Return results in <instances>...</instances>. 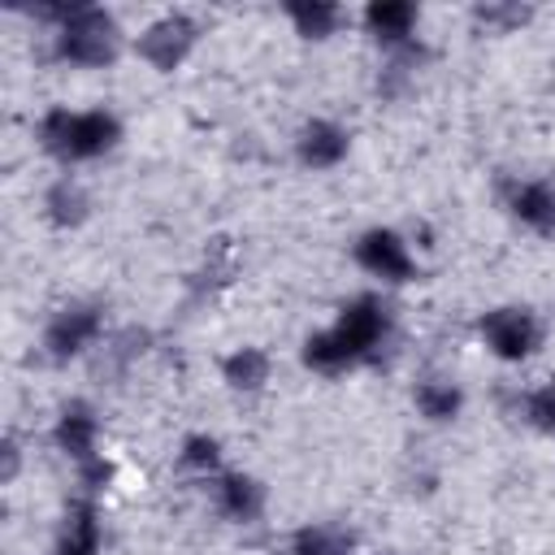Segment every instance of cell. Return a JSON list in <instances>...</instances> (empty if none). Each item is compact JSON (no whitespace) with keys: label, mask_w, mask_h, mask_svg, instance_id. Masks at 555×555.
Instances as JSON below:
<instances>
[{"label":"cell","mask_w":555,"mask_h":555,"mask_svg":"<svg viewBox=\"0 0 555 555\" xmlns=\"http://www.w3.org/2000/svg\"><path fill=\"white\" fill-rule=\"evenodd\" d=\"M117 121L104 113H52L43 121V143L61 156H100L113 147Z\"/></svg>","instance_id":"obj_1"},{"label":"cell","mask_w":555,"mask_h":555,"mask_svg":"<svg viewBox=\"0 0 555 555\" xmlns=\"http://www.w3.org/2000/svg\"><path fill=\"white\" fill-rule=\"evenodd\" d=\"M61 52L69 61H82V65H100L117 52V26L113 17H104L100 9H78L69 13L65 22V35H61Z\"/></svg>","instance_id":"obj_2"},{"label":"cell","mask_w":555,"mask_h":555,"mask_svg":"<svg viewBox=\"0 0 555 555\" xmlns=\"http://www.w3.org/2000/svg\"><path fill=\"white\" fill-rule=\"evenodd\" d=\"M481 334L486 343L503 356V360H520L538 347V321L525 312V308H499L481 321Z\"/></svg>","instance_id":"obj_3"},{"label":"cell","mask_w":555,"mask_h":555,"mask_svg":"<svg viewBox=\"0 0 555 555\" xmlns=\"http://www.w3.org/2000/svg\"><path fill=\"white\" fill-rule=\"evenodd\" d=\"M382 330H386L382 308H377L373 299H356L351 308H343V317H338V325H334V338H338L351 356H364V351L382 338Z\"/></svg>","instance_id":"obj_4"},{"label":"cell","mask_w":555,"mask_h":555,"mask_svg":"<svg viewBox=\"0 0 555 555\" xmlns=\"http://www.w3.org/2000/svg\"><path fill=\"white\" fill-rule=\"evenodd\" d=\"M191 39H195V26H191L186 17H165V22H156V26L139 39V52H143L152 65L173 69V65L182 61V52L191 48Z\"/></svg>","instance_id":"obj_5"},{"label":"cell","mask_w":555,"mask_h":555,"mask_svg":"<svg viewBox=\"0 0 555 555\" xmlns=\"http://www.w3.org/2000/svg\"><path fill=\"white\" fill-rule=\"evenodd\" d=\"M360 264L373 269L377 278H390V282H403L412 278V260H408V247L390 234V230H373L360 238Z\"/></svg>","instance_id":"obj_6"},{"label":"cell","mask_w":555,"mask_h":555,"mask_svg":"<svg viewBox=\"0 0 555 555\" xmlns=\"http://www.w3.org/2000/svg\"><path fill=\"white\" fill-rule=\"evenodd\" d=\"M95 330H100V317L91 308H65V312H56V321L48 330V347H52V356H74L87 347V338Z\"/></svg>","instance_id":"obj_7"},{"label":"cell","mask_w":555,"mask_h":555,"mask_svg":"<svg viewBox=\"0 0 555 555\" xmlns=\"http://www.w3.org/2000/svg\"><path fill=\"white\" fill-rule=\"evenodd\" d=\"M512 212L533 230H555V186L551 182H525L512 195Z\"/></svg>","instance_id":"obj_8"},{"label":"cell","mask_w":555,"mask_h":555,"mask_svg":"<svg viewBox=\"0 0 555 555\" xmlns=\"http://www.w3.org/2000/svg\"><path fill=\"white\" fill-rule=\"evenodd\" d=\"M343 152H347V134L338 126H330V121H312L304 130V139H299V156L308 165H334Z\"/></svg>","instance_id":"obj_9"},{"label":"cell","mask_w":555,"mask_h":555,"mask_svg":"<svg viewBox=\"0 0 555 555\" xmlns=\"http://www.w3.org/2000/svg\"><path fill=\"white\" fill-rule=\"evenodd\" d=\"M91 434H95V421L87 416V408H65V421H61V447L78 460L91 455Z\"/></svg>","instance_id":"obj_10"},{"label":"cell","mask_w":555,"mask_h":555,"mask_svg":"<svg viewBox=\"0 0 555 555\" xmlns=\"http://www.w3.org/2000/svg\"><path fill=\"white\" fill-rule=\"evenodd\" d=\"M412 4H373L369 9V30L377 39H403L408 26H412Z\"/></svg>","instance_id":"obj_11"},{"label":"cell","mask_w":555,"mask_h":555,"mask_svg":"<svg viewBox=\"0 0 555 555\" xmlns=\"http://www.w3.org/2000/svg\"><path fill=\"white\" fill-rule=\"evenodd\" d=\"M416 403H421V412H425L429 421H447V416H455V408H460V390L447 386V382H425V386L416 390Z\"/></svg>","instance_id":"obj_12"},{"label":"cell","mask_w":555,"mask_h":555,"mask_svg":"<svg viewBox=\"0 0 555 555\" xmlns=\"http://www.w3.org/2000/svg\"><path fill=\"white\" fill-rule=\"evenodd\" d=\"M308 364H317V369H325V373H334V369H347L356 356L334 338V330L330 334H317V338H308Z\"/></svg>","instance_id":"obj_13"},{"label":"cell","mask_w":555,"mask_h":555,"mask_svg":"<svg viewBox=\"0 0 555 555\" xmlns=\"http://www.w3.org/2000/svg\"><path fill=\"white\" fill-rule=\"evenodd\" d=\"M221 494H225V507H230L234 516H243V520H251V516L260 512V486H256L251 477H225Z\"/></svg>","instance_id":"obj_14"},{"label":"cell","mask_w":555,"mask_h":555,"mask_svg":"<svg viewBox=\"0 0 555 555\" xmlns=\"http://www.w3.org/2000/svg\"><path fill=\"white\" fill-rule=\"evenodd\" d=\"M264 373H269V360H264L260 351H238L234 360H225V377H230L234 386L256 390V386L264 382Z\"/></svg>","instance_id":"obj_15"},{"label":"cell","mask_w":555,"mask_h":555,"mask_svg":"<svg viewBox=\"0 0 555 555\" xmlns=\"http://www.w3.org/2000/svg\"><path fill=\"white\" fill-rule=\"evenodd\" d=\"M295 551L299 555H347V538L334 529H304L295 538Z\"/></svg>","instance_id":"obj_16"},{"label":"cell","mask_w":555,"mask_h":555,"mask_svg":"<svg viewBox=\"0 0 555 555\" xmlns=\"http://www.w3.org/2000/svg\"><path fill=\"white\" fill-rule=\"evenodd\" d=\"M291 17L299 22L304 35H325V30L338 22V9H330V4H312V9H308V4H295Z\"/></svg>","instance_id":"obj_17"},{"label":"cell","mask_w":555,"mask_h":555,"mask_svg":"<svg viewBox=\"0 0 555 555\" xmlns=\"http://www.w3.org/2000/svg\"><path fill=\"white\" fill-rule=\"evenodd\" d=\"M48 204H52V217H56V221H78L82 208H87V199H82V191H78L74 182H61V186L48 195Z\"/></svg>","instance_id":"obj_18"},{"label":"cell","mask_w":555,"mask_h":555,"mask_svg":"<svg viewBox=\"0 0 555 555\" xmlns=\"http://www.w3.org/2000/svg\"><path fill=\"white\" fill-rule=\"evenodd\" d=\"M525 412H529V421H533V425H542V429H551V434H555V386H546V390L529 395V399H525Z\"/></svg>","instance_id":"obj_19"},{"label":"cell","mask_w":555,"mask_h":555,"mask_svg":"<svg viewBox=\"0 0 555 555\" xmlns=\"http://www.w3.org/2000/svg\"><path fill=\"white\" fill-rule=\"evenodd\" d=\"M186 460H195V464H212V460H217V447H212V442H204V438H195Z\"/></svg>","instance_id":"obj_20"}]
</instances>
